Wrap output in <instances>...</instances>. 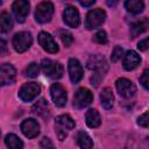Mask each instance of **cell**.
<instances>
[{
    "label": "cell",
    "instance_id": "obj_32",
    "mask_svg": "<svg viewBox=\"0 0 149 149\" xmlns=\"http://www.w3.org/2000/svg\"><path fill=\"white\" fill-rule=\"evenodd\" d=\"M137 123L141 126V127H148L149 125V120H148V112H144L142 115H140V118L137 119Z\"/></svg>",
    "mask_w": 149,
    "mask_h": 149
},
{
    "label": "cell",
    "instance_id": "obj_10",
    "mask_svg": "<svg viewBox=\"0 0 149 149\" xmlns=\"http://www.w3.org/2000/svg\"><path fill=\"white\" fill-rule=\"evenodd\" d=\"M29 8H30V3L28 0H16L13 6V13L17 20V22H23L27 17V15L29 14Z\"/></svg>",
    "mask_w": 149,
    "mask_h": 149
},
{
    "label": "cell",
    "instance_id": "obj_6",
    "mask_svg": "<svg viewBox=\"0 0 149 149\" xmlns=\"http://www.w3.org/2000/svg\"><path fill=\"white\" fill-rule=\"evenodd\" d=\"M106 20V13L105 10L100 9V8H97V9H93L91 10L87 16H86V22H85V27L87 29H94V28H98L100 27Z\"/></svg>",
    "mask_w": 149,
    "mask_h": 149
},
{
    "label": "cell",
    "instance_id": "obj_19",
    "mask_svg": "<svg viewBox=\"0 0 149 149\" xmlns=\"http://www.w3.org/2000/svg\"><path fill=\"white\" fill-rule=\"evenodd\" d=\"M100 102L105 109H109L114 104V95L109 87H105L100 93Z\"/></svg>",
    "mask_w": 149,
    "mask_h": 149
},
{
    "label": "cell",
    "instance_id": "obj_18",
    "mask_svg": "<svg viewBox=\"0 0 149 149\" xmlns=\"http://www.w3.org/2000/svg\"><path fill=\"white\" fill-rule=\"evenodd\" d=\"M33 113L35 115H38L41 118H47L50 115V107L48 105V102L44 99H40L31 108Z\"/></svg>",
    "mask_w": 149,
    "mask_h": 149
},
{
    "label": "cell",
    "instance_id": "obj_11",
    "mask_svg": "<svg viewBox=\"0 0 149 149\" xmlns=\"http://www.w3.org/2000/svg\"><path fill=\"white\" fill-rule=\"evenodd\" d=\"M16 71L12 64H2L0 65V87L8 85L14 81Z\"/></svg>",
    "mask_w": 149,
    "mask_h": 149
},
{
    "label": "cell",
    "instance_id": "obj_21",
    "mask_svg": "<svg viewBox=\"0 0 149 149\" xmlns=\"http://www.w3.org/2000/svg\"><path fill=\"white\" fill-rule=\"evenodd\" d=\"M85 120H86V125L90 128H97L101 123V119H100V115L97 109H88L86 112Z\"/></svg>",
    "mask_w": 149,
    "mask_h": 149
},
{
    "label": "cell",
    "instance_id": "obj_8",
    "mask_svg": "<svg viewBox=\"0 0 149 149\" xmlns=\"http://www.w3.org/2000/svg\"><path fill=\"white\" fill-rule=\"evenodd\" d=\"M50 95L52 101L55 102L56 106L58 107H63L66 104L68 100V95H66V91L65 88L61 85V84H52L50 87Z\"/></svg>",
    "mask_w": 149,
    "mask_h": 149
},
{
    "label": "cell",
    "instance_id": "obj_23",
    "mask_svg": "<svg viewBox=\"0 0 149 149\" xmlns=\"http://www.w3.org/2000/svg\"><path fill=\"white\" fill-rule=\"evenodd\" d=\"M12 28H13L12 16L7 12L1 13L0 14V30L3 33H7V31L12 30Z\"/></svg>",
    "mask_w": 149,
    "mask_h": 149
},
{
    "label": "cell",
    "instance_id": "obj_3",
    "mask_svg": "<svg viewBox=\"0 0 149 149\" xmlns=\"http://www.w3.org/2000/svg\"><path fill=\"white\" fill-rule=\"evenodd\" d=\"M33 43L31 34L28 31H20L13 37V47L17 52H24L30 48Z\"/></svg>",
    "mask_w": 149,
    "mask_h": 149
},
{
    "label": "cell",
    "instance_id": "obj_34",
    "mask_svg": "<svg viewBox=\"0 0 149 149\" xmlns=\"http://www.w3.org/2000/svg\"><path fill=\"white\" fill-rule=\"evenodd\" d=\"M7 54V43L6 41L0 38V56H3Z\"/></svg>",
    "mask_w": 149,
    "mask_h": 149
},
{
    "label": "cell",
    "instance_id": "obj_25",
    "mask_svg": "<svg viewBox=\"0 0 149 149\" xmlns=\"http://www.w3.org/2000/svg\"><path fill=\"white\" fill-rule=\"evenodd\" d=\"M76 140L80 148H92L93 147V142H92L91 137L85 132H78Z\"/></svg>",
    "mask_w": 149,
    "mask_h": 149
},
{
    "label": "cell",
    "instance_id": "obj_31",
    "mask_svg": "<svg viewBox=\"0 0 149 149\" xmlns=\"http://www.w3.org/2000/svg\"><path fill=\"white\" fill-rule=\"evenodd\" d=\"M140 83L142 84V86H143L146 90L149 87V70H148V69H146V70L143 71L142 76H141V78H140Z\"/></svg>",
    "mask_w": 149,
    "mask_h": 149
},
{
    "label": "cell",
    "instance_id": "obj_22",
    "mask_svg": "<svg viewBox=\"0 0 149 149\" xmlns=\"http://www.w3.org/2000/svg\"><path fill=\"white\" fill-rule=\"evenodd\" d=\"M125 7L128 12L133 14H139L144 9V2L143 0H126Z\"/></svg>",
    "mask_w": 149,
    "mask_h": 149
},
{
    "label": "cell",
    "instance_id": "obj_33",
    "mask_svg": "<svg viewBox=\"0 0 149 149\" xmlns=\"http://www.w3.org/2000/svg\"><path fill=\"white\" fill-rule=\"evenodd\" d=\"M148 38H144V40H142V41H140L139 42V44H137V48L141 50V51H146L147 49H148Z\"/></svg>",
    "mask_w": 149,
    "mask_h": 149
},
{
    "label": "cell",
    "instance_id": "obj_16",
    "mask_svg": "<svg viewBox=\"0 0 149 149\" xmlns=\"http://www.w3.org/2000/svg\"><path fill=\"white\" fill-rule=\"evenodd\" d=\"M87 68L90 70H93V71H102V72H106L107 69H108V65L105 61V58L100 55H93V56H90V58L87 59V63H86Z\"/></svg>",
    "mask_w": 149,
    "mask_h": 149
},
{
    "label": "cell",
    "instance_id": "obj_9",
    "mask_svg": "<svg viewBox=\"0 0 149 149\" xmlns=\"http://www.w3.org/2000/svg\"><path fill=\"white\" fill-rule=\"evenodd\" d=\"M115 86H116V90H118L119 94L123 98H130L136 92L135 85L126 78H119L115 81Z\"/></svg>",
    "mask_w": 149,
    "mask_h": 149
},
{
    "label": "cell",
    "instance_id": "obj_39",
    "mask_svg": "<svg viewBox=\"0 0 149 149\" xmlns=\"http://www.w3.org/2000/svg\"><path fill=\"white\" fill-rule=\"evenodd\" d=\"M0 135H1V133H0Z\"/></svg>",
    "mask_w": 149,
    "mask_h": 149
},
{
    "label": "cell",
    "instance_id": "obj_27",
    "mask_svg": "<svg viewBox=\"0 0 149 149\" xmlns=\"http://www.w3.org/2000/svg\"><path fill=\"white\" fill-rule=\"evenodd\" d=\"M59 37H61V40H62V42H63V44L65 47H70L72 44V42H73V36L66 30L59 31Z\"/></svg>",
    "mask_w": 149,
    "mask_h": 149
},
{
    "label": "cell",
    "instance_id": "obj_37",
    "mask_svg": "<svg viewBox=\"0 0 149 149\" xmlns=\"http://www.w3.org/2000/svg\"><path fill=\"white\" fill-rule=\"evenodd\" d=\"M106 2H107V5H108V6L113 7V6H115V5L119 2V0H106Z\"/></svg>",
    "mask_w": 149,
    "mask_h": 149
},
{
    "label": "cell",
    "instance_id": "obj_2",
    "mask_svg": "<svg viewBox=\"0 0 149 149\" xmlns=\"http://www.w3.org/2000/svg\"><path fill=\"white\" fill-rule=\"evenodd\" d=\"M41 68H42L43 73L47 77L52 78V79H58L63 74V66H62V64L58 63V62L48 59V58L42 61Z\"/></svg>",
    "mask_w": 149,
    "mask_h": 149
},
{
    "label": "cell",
    "instance_id": "obj_12",
    "mask_svg": "<svg viewBox=\"0 0 149 149\" xmlns=\"http://www.w3.org/2000/svg\"><path fill=\"white\" fill-rule=\"evenodd\" d=\"M63 20L69 27L77 28L80 23V17H79V13L77 8L73 6H68L63 13Z\"/></svg>",
    "mask_w": 149,
    "mask_h": 149
},
{
    "label": "cell",
    "instance_id": "obj_5",
    "mask_svg": "<svg viewBox=\"0 0 149 149\" xmlns=\"http://www.w3.org/2000/svg\"><path fill=\"white\" fill-rule=\"evenodd\" d=\"M40 92H41V87H40V85H38L37 83H34V81H31V83H26V84L20 88V91H19V97H20L21 100L29 102V101L34 100V99L40 94Z\"/></svg>",
    "mask_w": 149,
    "mask_h": 149
},
{
    "label": "cell",
    "instance_id": "obj_17",
    "mask_svg": "<svg viewBox=\"0 0 149 149\" xmlns=\"http://www.w3.org/2000/svg\"><path fill=\"white\" fill-rule=\"evenodd\" d=\"M140 63H141V58L135 51L129 50L126 52V55L123 57V68L127 71H132V70L136 69L140 65Z\"/></svg>",
    "mask_w": 149,
    "mask_h": 149
},
{
    "label": "cell",
    "instance_id": "obj_26",
    "mask_svg": "<svg viewBox=\"0 0 149 149\" xmlns=\"http://www.w3.org/2000/svg\"><path fill=\"white\" fill-rule=\"evenodd\" d=\"M38 72H40L38 65H37L36 63H30V64L26 68L24 74H26L27 77H29V78H35V77H37Z\"/></svg>",
    "mask_w": 149,
    "mask_h": 149
},
{
    "label": "cell",
    "instance_id": "obj_1",
    "mask_svg": "<svg viewBox=\"0 0 149 149\" xmlns=\"http://www.w3.org/2000/svg\"><path fill=\"white\" fill-rule=\"evenodd\" d=\"M74 128V121L69 116V115H59L56 118L55 121V129H56V134L59 141H63L68 133Z\"/></svg>",
    "mask_w": 149,
    "mask_h": 149
},
{
    "label": "cell",
    "instance_id": "obj_13",
    "mask_svg": "<svg viewBox=\"0 0 149 149\" xmlns=\"http://www.w3.org/2000/svg\"><path fill=\"white\" fill-rule=\"evenodd\" d=\"M38 43L40 45L50 54H56L58 51V45L55 42V40L51 37L50 34L45 33V31H41L38 35Z\"/></svg>",
    "mask_w": 149,
    "mask_h": 149
},
{
    "label": "cell",
    "instance_id": "obj_14",
    "mask_svg": "<svg viewBox=\"0 0 149 149\" xmlns=\"http://www.w3.org/2000/svg\"><path fill=\"white\" fill-rule=\"evenodd\" d=\"M21 130L28 139H34L40 134V125L34 119H26L21 123Z\"/></svg>",
    "mask_w": 149,
    "mask_h": 149
},
{
    "label": "cell",
    "instance_id": "obj_7",
    "mask_svg": "<svg viewBox=\"0 0 149 149\" xmlns=\"http://www.w3.org/2000/svg\"><path fill=\"white\" fill-rule=\"evenodd\" d=\"M93 100V94L90 90L85 87H80L77 90L73 97V106L76 108H84L88 106Z\"/></svg>",
    "mask_w": 149,
    "mask_h": 149
},
{
    "label": "cell",
    "instance_id": "obj_30",
    "mask_svg": "<svg viewBox=\"0 0 149 149\" xmlns=\"http://www.w3.org/2000/svg\"><path fill=\"white\" fill-rule=\"evenodd\" d=\"M122 55H123V49H122L121 47L116 45V47L114 48L113 52H112V56H111L112 62H118V61H119V59L122 57Z\"/></svg>",
    "mask_w": 149,
    "mask_h": 149
},
{
    "label": "cell",
    "instance_id": "obj_29",
    "mask_svg": "<svg viewBox=\"0 0 149 149\" xmlns=\"http://www.w3.org/2000/svg\"><path fill=\"white\" fill-rule=\"evenodd\" d=\"M106 72H102V71H94L93 76L91 77V84L93 86H98L100 84V81L102 80L104 76H105Z\"/></svg>",
    "mask_w": 149,
    "mask_h": 149
},
{
    "label": "cell",
    "instance_id": "obj_4",
    "mask_svg": "<svg viewBox=\"0 0 149 149\" xmlns=\"http://www.w3.org/2000/svg\"><path fill=\"white\" fill-rule=\"evenodd\" d=\"M52 14H54V5L50 1H43L36 7L35 19L40 23H47L51 20Z\"/></svg>",
    "mask_w": 149,
    "mask_h": 149
},
{
    "label": "cell",
    "instance_id": "obj_38",
    "mask_svg": "<svg viewBox=\"0 0 149 149\" xmlns=\"http://www.w3.org/2000/svg\"><path fill=\"white\" fill-rule=\"evenodd\" d=\"M1 3H2V0H0V5H1Z\"/></svg>",
    "mask_w": 149,
    "mask_h": 149
},
{
    "label": "cell",
    "instance_id": "obj_28",
    "mask_svg": "<svg viewBox=\"0 0 149 149\" xmlns=\"http://www.w3.org/2000/svg\"><path fill=\"white\" fill-rule=\"evenodd\" d=\"M93 41L95 43H99V44H106L107 43V34L104 31V30H99L94 34L93 36Z\"/></svg>",
    "mask_w": 149,
    "mask_h": 149
},
{
    "label": "cell",
    "instance_id": "obj_15",
    "mask_svg": "<svg viewBox=\"0 0 149 149\" xmlns=\"http://www.w3.org/2000/svg\"><path fill=\"white\" fill-rule=\"evenodd\" d=\"M68 68H69V74H70L71 81L73 84H77L78 81H80V79L83 78V68L79 61L76 58H70Z\"/></svg>",
    "mask_w": 149,
    "mask_h": 149
},
{
    "label": "cell",
    "instance_id": "obj_35",
    "mask_svg": "<svg viewBox=\"0 0 149 149\" xmlns=\"http://www.w3.org/2000/svg\"><path fill=\"white\" fill-rule=\"evenodd\" d=\"M41 147H42V148H52V147H54V144L50 142V140H49V139L43 137V139H42V141H41Z\"/></svg>",
    "mask_w": 149,
    "mask_h": 149
},
{
    "label": "cell",
    "instance_id": "obj_20",
    "mask_svg": "<svg viewBox=\"0 0 149 149\" xmlns=\"http://www.w3.org/2000/svg\"><path fill=\"white\" fill-rule=\"evenodd\" d=\"M147 28H148V19L147 17H143V19L134 22L130 26V35H132V37L134 38L136 36H139L140 34L144 33L147 30Z\"/></svg>",
    "mask_w": 149,
    "mask_h": 149
},
{
    "label": "cell",
    "instance_id": "obj_24",
    "mask_svg": "<svg viewBox=\"0 0 149 149\" xmlns=\"http://www.w3.org/2000/svg\"><path fill=\"white\" fill-rule=\"evenodd\" d=\"M5 143L10 149H21L23 147V142L15 134H8V135H6Z\"/></svg>",
    "mask_w": 149,
    "mask_h": 149
},
{
    "label": "cell",
    "instance_id": "obj_36",
    "mask_svg": "<svg viewBox=\"0 0 149 149\" xmlns=\"http://www.w3.org/2000/svg\"><path fill=\"white\" fill-rule=\"evenodd\" d=\"M79 1H80L81 6H84V7H90L95 2V0H79Z\"/></svg>",
    "mask_w": 149,
    "mask_h": 149
}]
</instances>
